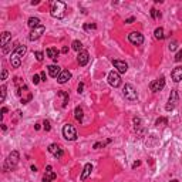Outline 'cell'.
<instances>
[{
  "mask_svg": "<svg viewBox=\"0 0 182 182\" xmlns=\"http://www.w3.org/2000/svg\"><path fill=\"white\" fill-rule=\"evenodd\" d=\"M74 115H76V119L81 122V121H83V108H81V107H76Z\"/></svg>",
  "mask_w": 182,
  "mask_h": 182,
  "instance_id": "d4e9b609",
  "label": "cell"
},
{
  "mask_svg": "<svg viewBox=\"0 0 182 182\" xmlns=\"http://www.w3.org/2000/svg\"><path fill=\"white\" fill-rule=\"evenodd\" d=\"M151 16H152V19H155V20H157V19H159V17H161V13H159L157 9H151Z\"/></svg>",
  "mask_w": 182,
  "mask_h": 182,
  "instance_id": "83f0119b",
  "label": "cell"
},
{
  "mask_svg": "<svg viewBox=\"0 0 182 182\" xmlns=\"http://www.w3.org/2000/svg\"><path fill=\"white\" fill-rule=\"evenodd\" d=\"M9 61H10V64H12V67L19 68V67H20V64H22V57H20V55H17L16 53H12L10 58H9Z\"/></svg>",
  "mask_w": 182,
  "mask_h": 182,
  "instance_id": "2e32d148",
  "label": "cell"
},
{
  "mask_svg": "<svg viewBox=\"0 0 182 182\" xmlns=\"http://www.w3.org/2000/svg\"><path fill=\"white\" fill-rule=\"evenodd\" d=\"M6 78H7V70L3 68V70H1V80H6Z\"/></svg>",
  "mask_w": 182,
  "mask_h": 182,
  "instance_id": "8d00e7d4",
  "label": "cell"
},
{
  "mask_svg": "<svg viewBox=\"0 0 182 182\" xmlns=\"http://www.w3.org/2000/svg\"><path fill=\"white\" fill-rule=\"evenodd\" d=\"M57 95L63 98V107H65V105H67V103H68V94H67L65 91H58V93H57Z\"/></svg>",
  "mask_w": 182,
  "mask_h": 182,
  "instance_id": "484cf974",
  "label": "cell"
},
{
  "mask_svg": "<svg viewBox=\"0 0 182 182\" xmlns=\"http://www.w3.org/2000/svg\"><path fill=\"white\" fill-rule=\"evenodd\" d=\"M112 64H114V67L117 68V71L118 73H121V74L127 73L128 64L125 63V61H122V60H112Z\"/></svg>",
  "mask_w": 182,
  "mask_h": 182,
  "instance_id": "4fadbf2b",
  "label": "cell"
},
{
  "mask_svg": "<svg viewBox=\"0 0 182 182\" xmlns=\"http://www.w3.org/2000/svg\"><path fill=\"white\" fill-rule=\"evenodd\" d=\"M26 51H27L26 46H17V47L14 48V51H13V53H16V54L20 55V57H23V55L26 54Z\"/></svg>",
  "mask_w": 182,
  "mask_h": 182,
  "instance_id": "cb8c5ba5",
  "label": "cell"
},
{
  "mask_svg": "<svg viewBox=\"0 0 182 182\" xmlns=\"http://www.w3.org/2000/svg\"><path fill=\"white\" fill-rule=\"evenodd\" d=\"M91 171H93V166H91V164H86L84 165V169H83V172H81V181H86L88 176H90V174H91Z\"/></svg>",
  "mask_w": 182,
  "mask_h": 182,
  "instance_id": "ffe728a7",
  "label": "cell"
},
{
  "mask_svg": "<svg viewBox=\"0 0 182 182\" xmlns=\"http://www.w3.org/2000/svg\"><path fill=\"white\" fill-rule=\"evenodd\" d=\"M55 178H57V174L53 171L51 165H47V168H46V174H44V176H43V182H53Z\"/></svg>",
  "mask_w": 182,
  "mask_h": 182,
  "instance_id": "7c38bea8",
  "label": "cell"
},
{
  "mask_svg": "<svg viewBox=\"0 0 182 182\" xmlns=\"http://www.w3.org/2000/svg\"><path fill=\"white\" fill-rule=\"evenodd\" d=\"M70 78H71V73L68 71V70H63L61 74L57 77V81H58L60 84H64V83H67Z\"/></svg>",
  "mask_w": 182,
  "mask_h": 182,
  "instance_id": "ac0fdd59",
  "label": "cell"
},
{
  "mask_svg": "<svg viewBox=\"0 0 182 182\" xmlns=\"http://www.w3.org/2000/svg\"><path fill=\"white\" fill-rule=\"evenodd\" d=\"M178 93H176V90H172L171 91V95H169V100H168V104H166L165 110L166 111H172L176 107V104H178Z\"/></svg>",
  "mask_w": 182,
  "mask_h": 182,
  "instance_id": "52a82bcc",
  "label": "cell"
},
{
  "mask_svg": "<svg viewBox=\"0 0 182 182\" xmlns=\"http://www.w3.org/2000/svg\"><path fill=\"white\" fill-rule=\"evenodd\" d=\"M10 40H12V34H10V33L9 32L1 33V39H0V44H1V47H6Z\"/></svg>",
  "mask_w": 182,
  "mask_h": 182,
  "instance_id": "44dd1931",
  "label": "cell"
},
{
  "mask_svg": "<svg viewBox=\"0 0 182 182\" xmlns=\"http://www.w3.org/2000/svg\"><path fill=\"white\" fill-rule=\"evenodd\" d=\"M51 16L54 19H63L65 16V4L60 0H55L51 3Z\"/></svg>",
  "mask_w": 182,
  "mask_h": 182,
  "instance_id": "6da1fadb",
  "label": "cell"
},
{
  "mask_svg": "<svg viewBox=\"0 0 182 182\" xmlns=\"http://www.w3.org/2000/svg\"><path fill=\"white\" fill-rule=\"evenodd\" d=\"M6 112H7V108H6V107H3V108H1V115H4Z\"/></svg>",
  "mask_w": 182,
  "mask_h": 182,
  "instance_id": "ee69618b",
  "label": "cell"
},
{
  "mask_svg": "<svg viewBox=\"0 0 182 182\" xmlns=\"http://www.w3.org/2000/svg\"><path fill=\"white\" fill-rule=\"evenodd\" d=\"M169 182H179L178 179H172V181H169Z\"/></svg>",
  "mask_w": 182,
  "mask_h": 182,
  "instance_id": "bcb514c9",
  "label": "cell"
},
{
  "mask_svg": "<svg viewBox=\"0 0 182 182\" xmlns=\"http://www.w3.org/2000/svg\"><path fill=\"white\" fill-rule=\"evenodd\" d=\"M168 121H166V118H158L157 119V122H155V125H161V124H166Z\"/></svg>",
  "mask_w": 182,
  "mask_h": 182,
  "instance_id": "d590c367",
  "label": "cell"
},
{
  "mask_svg": "<svg viewBox=\"0 0 182 182\" xmlns=\"http://www.w3.org/2000/svg\"><path fill=\"white\" fill-rule=\"evenodd\" d=\"M46 54H47V57H50L53 61H57V58H58V54H60V51L57 50L55 47H48L47 51H46Z\"/></svg>",
  "mask_w": 182,
  "mask_h": 182,
  "instance_id": "d6986e66",
  "label": "cell"
},
{
  "mask_svg": "<svg viewBox=\"0 0 182 182\" xmlns=\"http://www.w3.org/2000/svg\"><path fill=\"white\" fill-rule=\"evenodd\" d=\"M41 77H40L39 74H34V76H33V83H34V84H39L40 81H41Z\"/></svg>",
  "mask_w": 182,
  "mask_h": 182,
  "instance_id": "836d02e7",
  "label": "cell"
},
{
  "mask_svg": "<svg viewBox=\"0 0 182 182\" xmlns=\"http://www.w3.org/2000/svg\"><path fill=\"white\" fill-rule=\"evenodd\" d=\"M71 47L74 48V50H76V51H81V48H83V43H81V41H80V40H74V41H73V44H71Z\"/></svg>",
  "mask_w": 182,
  "mask_h": 182,
  "instance_id": "4316f807",
  "label": "cell"
},
{
  "mask_svg": "<svg viewBox=\"0 0 182 182\" xmlns=\"http://www.w3.org/2000/svg\"><path fill=\"white\" fill-rule=\"evenodd\" d=\"M40 77H41V81H46V73L41 71L40 73Z\"/></svg>",
  "mask_w": 182,
  "mask_h": 182,
  "instance_id": "60d3db41",
  "label": "cell"
},
{
  "mask_svg": "<svg viewBox=\"0 0 182 182\" xmlns=\"http://www.w3.org/2000/svg\"><path fill=\"white\" fill-rule=\"evenodd\" d=\"M19 159H20L19 152H17V151H12V152L9 154L4 165H3V169H4V171H12V169H14L17 166V164H19Z\"/></svg>",
  "mask_w": 182,
  "mask_h": 182,
  "instance_id": "7a4b0ae2",
  "label": "cell"
},
{
  "mask_svg": "<svg viewBox=\"0 0 182 182\" xmlns=\"http://www.w3.org/2000/svg\"><path fill=\"white\" fill-rule=\"evenodd\" d=\"M181 60H182V50L176 55H175V61H181Z\"/></svg>",
  "mask_w": 182,
  "mask_h": 182,
  "instance_id": "74e56055",
  "label": "cell"
},
{
  "mask_svg": "<svg viewBox=\"0 0 182 182\" xmlns=\"http://www.w3.org/2000/svg\"><path fill=\"white\" fill-rule=\"evenodd\" d=\"M154 36H155V39L162 40L164 37H165V34H164V29H162V27H157L155 32H154Z\"/></svg>",
  "mask_w": 182,
  "mask_h": 182,
  "instance_id": "603a6c76",
  "label": "cell"
},
{
  "mask_svg": "<svg viewBox=\"0 0 182 182\" xmlns=\"http://www.w3.org/2000/svg\"><path fill=\"white\" fill-rule=\"evenodd\" d=\"M171 77H172V80L175 83L182 81V67H175L172 70V73H171Z\"/></svg>",
  "mask_w": 182,
  "mask_h": 182,
  "instance_id": "e0dca14e",
  "label": "cell"
},
{
  "mask_svg": "<svg viewBox=\"0 0 182 182\" xmlns=\"http://www.w3.org/2000/svg\"><path fill=\"white\" fill-rule=\"evenodd\" d=\"M128 40H129V43H132L134 46H141L144 43V36L138 32H132L128 34Z\"/></svg>",
  "mask_w": 182,
  "mask_h": 182,
  "instance_id": "ba28073f",
  "label": "cell"
},
{
  "mask_svg": "<svg viewBox=\"0 0 182 182\" xmlns=\"http://www.w3.org/2000/svg\"><path fill=\"white\" fill-rule=\"evenodd\" d=\"M26 90H27V86H24V84H22V86H20V87H19V91H17V95H19V97H22V91H26ZM33 98V95H32V93H30V94H27L26 95V97H23V98H22V104H27L29 103V101H30V100H32Z\"/></svg>",
  "mask_w": 182,
  "mask_h": 182,
  "instance_id": "5bb4252c",
  "label": "cell"
},
{
  "mask_svg": "<svg viewBox=\"0 0 182 182\" xmlns=\"http://www.w3.org/2000/svg\"><path fill=\"white\" fill-rule=\"evenodd\" d=\"M164 87H165V77H159V78L154 80V81L150 83V90L152 93H158Z\"/></svg>",
  "mask_w": 182,
  "mask_h": 182,
  "instance_id": "5b68a950",
  "label": "cell"
},
{
  "mask_svg": "<svg viewBox=\"0 0 182 182\" xmlns=\"http://www.w3.org/2000/svg\"><path fill=\"white\" fill-rule=\"evenodd\" d=\"M88 60H90V54H88L87 50H81L78 54H77V61L81 67H84V65H87Z\"/></svg>",
  "mask_w": 182,
  "mask_h": 182,
  "instance_id": "8fae6325",
  "label": "cell"
},
{
  "mask_svg": "<svg viewBox=\"0 0 182 182\" xmlns=\"http://www.w3.org/2000/svg\"><path fill=\"white\" fill-rule=\"evenodd\" d=\"M124 97L127 100H129V101H135L138 98V93L134 88V86H131V84H125L124 86Z\"/></svg>",
  "mask_w": 182,
  "mask_h": 182,
  "instance_id": "277c9868",
  "label": "cell"
},
{
  "mask_svg": "<svg viewBox=\"0 0 182 182\" xmlns=\"http://www.w3.org/2000/svg\"><path fill=\"white\" fill-rule=\"evenodd\" d=\"M48 152H50V154H53L55 158H61V157H63V154H64L63 148H61L58 144H50V145H48Z\"/></svg>",
  "mask_w": 182,
  "mask_h": 182,
  "instance_id": "9c48e42d",
  "label": "cell"
},
{
  "mask_svg": "<svg viewBox=\"0 0 182 182\" xmlns=\"http://www.w3.org/2000/svg\"><path fill=\"white\" fill-rule=\"evenodd\" d=\"M48 70V74H50V77H53V78H57L60 74H61V68L58 67V65H55V64H51V65H48L47 67Z\"/></svg>",
  "mask_w": 182,
  "mask_h": 182,
  "instance_id": "9a60e30c",
  "label": "cell"
},
{
  "mask_svg": "<svg viewBox=\"0 0 182 182\" xmlns=\"http://www.w3.org/2000/svg\"><path fill=\"white\" fill-rule=\"evenodd\" d=\"M43 125H44V129H46V131H50V129H51V125H50V122H48L47 119L43 121Z\"/></svg>",
  "mask_w": 182,
  "mask_h": 182,
  "instance_id": "1f68e13d",
  "label": "cell"
},
{
  "mask_svg": "<svg viewBox=\"0 0 182 182\" xmlns=\"http://www.w3.org/2000/svg\"><path fill=\"white\" fill-rule=\"evenodd\" d=\"M141 165V162H140V161H137V162H134V164H132V168H137V166H140Z\"/></svg>",
  "mask_w": 182,
  "mask_h": 182,
  "instance_id": "7bdbcfd3",
  "label": "cell"
},
{
  "mask_svg": "<svg viewBox=\"0 0 182 182\" xmlns=\"http://www.w3.org/2000/svg\"><path fill=\"white\" fill-rule=\"evenodd\" d=\"M84 29H86V30H95L97 26H95V24H84Z\"/></svg>",
  "mask_w": 182,
  "mask_h": 182,
  "instance_id": "d6a6232c",
  "label": "cell"
},
{
  "mask_svg": "<svg viewBox=\"0 0 182 182\" xmlns=\"http://www.w3.org/2000/svg\"><path fill=\"white\" fill-rule=\"evenodd\" d=\"M44 32H46V27H44L43 24H41V26H39V27H36V29H33L32 33L29 34V40H30V41H34V40H37Z\"/></svg>",
  "mask_w": 182,
  "mask_h": 182,
  "instance_id": "30bf717a",
  "label": "cell"
},
{
  "mask_svg": "<svg viewBox=\"0 0 182 182\" xmlns=\"http://www.w3.org/2000/svg\"><path fill=\"white\" fill-rule=\"evenodd\" d=\"M1 129H3V131H6V129H7V127H6V124H1Z\"/></svg>",
  "mask_w": 182,
  "mask_h": 182,
  "instance_id": "f6af8a7d",
  "label": "cell"
},
{
  "mask_svg": "<svg viewBox=\"0 0 182 182\" xmlns=\"http://www.w3.org/2000/svg\"><path fill=\"white\" fill-rule=\"evenodd\" d=\"M108 84L112 87H119L121 86V77H119V73L112 70L108 73Z\"/></svg>",
  "mask_w": 182,
  "mask_h": 182,
  "instance_id": "8992f818",
  "label": "cell"
},
{
  "mask_svg": "<svg viewBox=\"0 0 182 182\" xmlns=\"http://www.w3.org/2000/svg\"><path fill=\"white\" fill-rule=\"evenodd\" d=\"M176 47H178V43H176V41H172V43H169V50H171V51L176 50Z\"/></svg>",
  "mask_w": 182,
  "mask_h": 182,
  "instance_id": "e575fe53",
  "label": "cell"
},
{
  "mask_svg": "<svg viewBox=\"0 0 182 182\" xmlns=\"http://www.w3.org/2000/svg\"><path fill=\"white\" fill-rule=\"evenodd\" d=\"M77 90H78V94H81V93H83V90H84V84H83V83H80Z\"/></svg>",
  "mask_w": 182,
  "mask_h": 182,
  "instance_id": "f35d334b",
  "label": "cell"
},
{
  "mask_svg": "<svg viewBox=\"0 0 182 182\" xmlns=\"http://www.w3.org/2000/svg\"><path fill=\"white\" fill-rule=\"evenodd\" d=\"M63 135L67 141H76L77 140V129L71 124H65L63 127Z\"/></svg>",
  "mask_w": 182,
  "mask_h": 182,
  "instance_id": "3957f363",
  "label": "cell"
},
{
  "mask_svg": "<svg viewBox=\"0 0 182 182\" xmlns=\"http://www.w3.org/2000/svg\"><path fill=\"white\" fill-rule=\"evenodd\" d=\"M27 24H29V27H30V29H36V27H39V26H41V24H40V19L39 17H30V19H29V22H27Z\"/></svg>",
  "mask_w": 182,
  "mask_h": 182,
  "instance_id": "7402d4cb",
  "label": "cell"
},
{
  "mask_svg": "<svg viewBox=\"0 0 182 182\" xmlns=\"http://www.w3.org/2000/svg\"><path fill=\"white\" fill-rule=\"evenodd\" d=\"M12 46H13V44H12V43H9L7 46H6V47H3V50H1V51H3V54H7L9 51H10V50H12Z\"/></svg>",
  "mask_w": 182,
  "mask_h": 182,
  "instance_id": "4dcf8cb0",
  "label": "cell"
},
{
  "mask_svg": "<svg viewBox=\"0 0 182 182\" xmlns=\"http://www.w3.org/2000/svg\"><path fill=\"white\" fill-rule=\"evenodd\" d=\"M134 22H135V17H129V19L125 20V23L127 24H131V23H134Z\"/></svg>",
  "mask_w": 182,
  "mask_h": 182,
  "instance_id": "ab89813d",
  "label": "cell"
},
{
  "mask_svg": "<svg viewBox=\"0 0 182 182\" xmlns=\"http://www.w3.org/2000/svg\"><path fill=\"white\" fill-rule=\"evenodd\" d=\"M6 90H7V88H6V86L3 84V86H1V97H0V101H1V103H3L4 98H6Z\"/></svg>",
  "mask_w": 182,
  "mask_h": 182,
  "instance_id": "f1b7e54d",
  "label": "cell"
},
{
  "mask_svg": "<svg viewBox=\"0 0 182 182\" xmlns=\"http://www.w3.org/2000/svg\"><path fill=\"white\" fill-rule=\"evenodd\" d=\"M61 53H64V54H65V53H68V47H67V46H64V47L61 48Z\"/></svg>",
  "mask_w": 182,
  "mask_h": 182,
  "instance_id": "b9f144b4",
  "label": "cell"
},
{
  "mask_svg": "<svg viewBox=\"0 0 182 182\" xmlns=\"http://www.w3.org/2000/svg\"><path fill=\"white\" fill-rule=\"evenodd\" d=\"M34 55H36V60H37V61H43V58H44V54H43L41 51H36Z\"/></svg>",
  "mask_w": 182,
  "mask_h": 182,
  "instance_id": "f546056e",
  "label": "cell"
}]
</instances>
